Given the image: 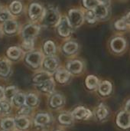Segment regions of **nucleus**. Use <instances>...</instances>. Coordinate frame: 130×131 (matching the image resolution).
Masks as SVG:
<instances>
[{"mask_svg": "<svg viewBox=\"0 0 130 131\" xmlns=\"http://www.w3.org/2000/svg\"><path fill=\"white\" fill-rule=\"evenodd\" d=\"M117 125L123 129L130 127V113L128 111H121L116 118Z\"/></svg>", "mask_w": 130, "mask_h": 131, "instance_id": "nucleus-1", "label": "nucleus"}, {"mask_svg": "<svg viewBox=\"0 0 130 131\" xmlns=\"http://www.w3.org/2000/svg\"><path fill=\"white\" fill-rule=\"evenodd\" d=\"M41 60L42 56L39 52H32L26 56L27 63L33 68H38L41 64Z\"/></svg>", "mask_w": 130, "mask_h": 131, "instance_id": "nucleus-2", "label": "nucleus"}, {"mask_svg": "<svg viewBox=\"0 0 130 131\" xmlns=\"http://www.w3.org/2000/svg\"><path fill=\"white\" fill-rule=\"evenodd\" d=\"M71 114L73 117L77 120H86L90 117L91 113L88 109L84 107H78L74 109Z\"/></svg>", "mask_w": 130, "mask_h": 131, "instance_id": "nucleus-3", "label": "nucleus"}, {"mask_svg": "<svg viewBox=\"0 0 130 131\" xmlns=\"http://www.w3.org/2000/svg\"><path fill=\"white\" fill-rule=\"evenodd\" d=\"M38 27L34 25H28L23 30L22 35L25 40H32L38 33Z\"/></svg>", "mask_w": 130, "mask_h": 131, "instance_id": "nucleus-4", "label": "nucleus"}, {"mask_svg": "<svg viewBox=\"0 0 130 131\" xmlns=\"http://www.w3.org/2000/svg\"><path fill=\"white\" fill-rule=\"evenodd\" d=\"M70 31H71L70 24L68 19L66 17H64L63 18H61V20L59 23V26H58V31H59L60 35L61 36L66 37L70 34Z\"/></svg>", "mask_w": 130, "mask_h": 131, "instance_id": "nucleus-5", "label": "nucleus"}, {"mask_svg": "<svg viewBox=\"0 0 130 131\" xmlns=\"http://www.w3.org/2000/svg\"><path fill=\"white\" fill-rule=\"evenodd\" d=\"M69 18L70 24L73 26H79L83 21V16L79 10H70L69 12Z\"/></svg>", "mask_w": 130, "mask_h": 131, "instance_id": "nucleus-6", "label": "nucleus"}, {"mask_svg": "<svg viewBox=\"0 0 130 131\" xmlns=\"http://www.w3.org/2000/svg\"><path fill=\"white\" fill-rule=\"evenodd\" d=\"M59 19V16L57 12L52 8L48 9L44 15V20L48 24L50 25H54L58 21Z\"/></svg>", "mask_w": 130, "mask_h": 131, "instance_id": "nucleus-7", "label": "nucleus"}, {"mask_svg": "<svg viewBox=\"0 0 130 131\" xmlns=\"http://www.w3.org/2000/svg\"><path fill=\"white\" fill-rule=\"evenodd\" d=\"M42 13V8L38 3H33L29 8V16L32 19H37Z\"/></svg>", "mask_w": 130, "mask_h": 131, "instance_id": "nucleus-8", "label": "nucleus"}, {"mask_svg": "<svg viewBox=\"0 0 130 131\" xmlns=\"http://www.w3.org/2000/svg\"><path fill=\"white\" fill-rule=\"evenodd\" d=\"M57 60L54 58V57H48L44 59V67L46 70L49 71H54L57 67Z\"/></svg>", "mask_w": 130, "mask_h": 131, "instance_id": "nucleus-9", "label": "nucleus"}, {"mask_svg": "<svg viewBox=\"0 0 130 131\" xmlns=\"http://www.w3.org/2000/svg\"><path fill=\"white\" fill-rule=\"evenodd\" d=\"M67 68L69 72L73 74H79L83 68V64L80 61H73L67 64Z\"/></svg>", "mask_w": 130, "mask_h": 131, "instance_id": "nucleus-10", "label": "nucleus"}, {"mask_svg": "<svg viewBox=\"0 0 130 131\" xmlns=\"http://www.w3.org/2000/svg\"><path fill=\"white\" fill-rule=\"evenodd\" d=\"M3 28H4V31L5 33L11 35V34L16 32L18 29V23L15 21L11 19L5 22Z\"/></svg>", "mask_w": 130, "mask_h": 131, "instance_id": "nucleus-11", "label": "nucleus"}, {"mask_svg": "<svg viewBox=\"0 0 130 131\" xmlns=\"http://www.w3.org/2000/svg\"><path fill=\"white\" fill-rule=\"evenodd\" d=\"M125 46H126L125 41L121 38H116L111 42V47L113 50L116 52L122 51L125 48Z\"/></svg>", "mask_w": 130, "mask_h": 131, "instance_id": "nucleus-12", "label": "nucleus"}, {"mask_svg": "<svg viewBox=\"0 0 130 131\" xmlns=\"http://www.w3.org/2000/svg\"><path fill=\"white\" fill-rule=\"evenodd\" d=\"M38 87L43 92H45V93H51L54 91V81L51 79H48V80L45 81L44 82L38 84Z\"/></svg>", "mask_w": 130, "mask_h": 131, "instance_id": "nucleus-13", "label": "nucleus"}, {"mask_svg": "<svg viewBox=\"0 0 130 131\" xmlns=\"http://www.w3.org/2000/svg\"><path fill=\"white\" fill-rule=\"evenodd\" d=\"M55 78L56 80L61 84L66 83L69 78H70V74L68 71H65V70H59L57 71L56 74H55Z\"/></svg>", "mask_w": 130, "mask_h": 131, "instance_id": "nucleus-14", "label": "nucleus"}, {"mask_svg": "<svg viewBox=\"0 0 130 131\" xmlns=\"http://www.w3.org/2000/svg\"><path fill=\"white\" fill-rule=\"evenodd\" d=\"M108 114H109V112H108L107 107L103 104H100L97 109L96 117L98 120L102 121V120H104L107 117Z\"/></svg>", "mask_w": 130, "mask_h": 131, "instance_id": "nucleus-15", "label": "nucleus"}, {"mask_svg": "<svg viewBox=\"0 0 130 131\" xmlns=\"http://www.w3.org/2000/svg\"><path fill=\"white\" fill-rule=\"evenodd\" d=\"M112 91V84L109 81H103L99 87V92L101 95H109Z\"/></svg>", "mask_w": 130, "mask_h": 131, "instance_id": "nucleus-16", "label": "nucleus"}, {"mask_svg": "<svg viewBox=\"0 0 130 131\" xmlns=\"http://www.w3.org/2000/svg\"><path fill=\"white\" fill-rule=\"evenodd\" d=\"M64 104V98L61 94H54L51 97L50 101V105L53 108H57L62 106Z\"/></svg>", "mask_w": 130, "mask_h": 131, "instance_id": "nucleus-17", "label": "nucleus"}, {"mask_svg": "<svg viewBox=\"0 0 130 131\" xmlns=\"http://www.w3.org/2000/svg\"><path fill=\"white\" fill-rule=\"evenodd\" d=\"M50 121V117L47 114H39L36 116L34 119V123L36 125L43 126L47 124Z\"/></svg>", "mask_w": 130, "mask_h": 131, "instance_id": "nucleus-18", "label": "nucleus"}, {"mask_svg": "<svg viewBox=\"0 0 130 131\" xmlns=\"http://www.w3.org/2000/svg\"><path fill=\"white\" fill-rule=\"evenodd\" d=\"M73 116L68 113H63L61 114L58 117V121L61 124L64 125H70L73 121Z\"/></svg>", "mask_w": 130, "mask_h": 131, "instance_id": "nucleus-19", "label": "nucleus"}, {"mask_svg": "<svg viewBox=\"0 0 130 131\" xmlns=\"http://www.w3.org/2000/svg\"><path fill=\"white\" fill-rule=\"evenodd\" d=\"M48 79H51V77H50V74L46 73V72H41V73H39L38 74H36L34 77V79H33V81L36 84H40L43 82H44L45 81L48 80Z\"/></svg>", "mask_w": 130, "mask_h": 131, "instance_id": "nucleus-20", "label": "nucleus"}, {"mask_svg": "<svg viewBox=\"0 0 130 131\" xmlns=\"http://www.w3.org/2000/svg\"><path fill=\"white\" fill-rule=\"evenodd\" d=\"M15 124L18 128L24 130V129L28 128V127L29 125V121L27 118H25L24 117H19L15 120Z\"/></svg>", "mask_w": 130, "mask_h": 131, "instance_id": "nucleus-21", "label": "nucleus"}, {"mask_svg": "<svg viewBox=\"0 0 130 131\" xmlns=\"http://www.w3.org/2000/svg\"><path fill=\"white\" fill-rule=\"evenodd\" d=\"M94 12L98 18H103L107 16V9L103 5L99 4L95 8H94Z\"/></svg>", "mask_w": 130, "mask_h": 131, "instance_id": "nucleus-22", "label": "nucleus"}, {"mask_svg": "<svg viewBox=\"0 0 130 131\" xmlns=\"http://www.w3.org/2000/svg\"><path fill=\"white\" fill-rule=\"evenodd\" d=\"M10 71V64L7 60L0 61V75L6 76Z\"/></svg>", "mask_w": 130, "mask_h": 131, "instance_id": "nucleus-23", "label": "nucleus"}, {"mask_svg": "<svg viewBox=\"0 0 130 131\" xmlns=\"http://www.w3.org/2000/svg\"><path fill=\"white\" fill-rule=\"evenodd\" d=\"M86 85L90 90L95 89L98 86V79L93 75H90L86 79Z\"/></svg>", "mask_w": 130, "mask_h": 131, "instance_id": "nucleus-24", "label": "nucleus"}, {"mask_svg": "<svg viewBox=\"0 0 130 131\" xmlns=\"http://www.w3.org/2000/svg\"><path fill=\"white\" fill-rule=\"evenodd\" d=\"M21 54V51L18 47H11L8 48L7 51L8 56L11 59H17L20 57Z\"/></svg>", "mask_w": 130, "mask_h": 131, "instance_id": "nucleus-25", "label": "nucleus"}, {"mask_svg": "<svg viewBox=\"0 0 130 131\" xmlns=\"http://www.w3.org/2000/svg\"><path fill=\"white\" fill-rule=\"evenodd\" d=\"M9 8H10V11L12 14L18 15L21 12V11L22 9V5L18 1H14L11 3Z\"/></svg>", "mask_w": 130, "mask_h": 131, "instance_id": "nucleus-26", "label": "nucleus"}, {"mask_svg": "<svg viewBox=\"0 0 130 131\" xmlns=\"http://www.w3.org/2000/svg\"><path fill=\"white\" fill-rule=\"evenodd\" d=\"M12 100H13V102H14L15 105L19 107V106H22L25 103L26 97L25 96V94L18 93V94H16L15 95V97H13Z\"/></svg>", "mask_w": 130, "mask_h": 131, "instance_id": "nucleus-27", "label": "nucleus"}, {"mask_svg": "<svg viewBox=\"0 0 130 131\" xmlns=\"http://www.w3.org/2000/svg\"><path fill=\"white\" fill-rule=\"evenodd\" d=\"M44 48L45 53L48 55H50V56L54 54L55 53V51H56V48H55V45H54V42H52L51 41H48L44 44Z\"/></svg>", "mask_w": 130, "mask_h": 131, "instance_id": "nucleus-28", "label": "nucleus"}, {"mask_svg": "<svg viewBox=\"0 0 130 131\" xmlns=\"http://www.w3.org/2000/svg\"><path fill=\"white\" fill-rule=\"evenodd\" d=\"M64 50L67 54H73L77 50V44L76 42H74V41L67 42L64 45Z\"/></svg>", "mask_w": 130, "mask_h": 131, "instance_id": "nucleus-29", "label": "nucleus"}, {"mask_svg": "<svg viewBox=\"0 0 130 131\" xmlns=\"http://www.w3.org/2000/svg\"><path fill=\"white\" fill-rule=\"evenodd\" d=\"M17 94V88L15 87H8L5 91V97L7 100L11 101V99H13V97H15V95Z\"/></svg>", "mask_w": 130, "mask_h": 131, "instance_id": "nucleus-30", "label": "nucleus"}, {"mask_svg": "<svg viewBox=\"0 0 130 131\" xmlns=\"http://www.w3.org/2000/svg\"><path fill=\"white\" fill-rule=\"evenodd\" d=\"M38 99L37 97V96L34 94H29L27 97H26V101L25 103L27 104V105L30 106V107H34L38 104Z\"/></svg>", "mask_w": 130, "mask_h": 131, "instance_id": "nucleus-31", "label": "nucleus"}, {"mask_svg": "<svg viewBox=\"0 0 130 131\" xmlns=\"http://www.w3.org/2000/svg\"><path fill=\"white\" fill-rule=\"evenodd\" d=\"M15 125V121L11 118H6L2 121L1 127L4 130H11Z\"/></svg>", "mask_w": 130, "mask_h": 131, "instance_id": "nucleus-32", "label": "nucleus"}, {"mask_svg": "<svg viewBox=\"0 0 130 131\" xmlns=\"http://www.w3.org/2000/svg\"><path fill=\"white\" fill-rule=\"evenodd\" d=\"M11 13L8 10L4 9L0 11V21L5 22L8 20H11Z\"/></svg>", "mask_w": 130, "mask_h": 131, "instance_id": "nucleus-33", "label": "nucleus"}, {"mask_svg": "<svg viewBox=\"0 0 130 131\" xmlns=\"http://www.w3.org/2000/svg\"><path fill=\"white\" fill-rule=\"evenodd\" d=\"M0 110L2 111V113L4 114H8L10 110H11V105L10 104L6 101H2L0 102Z\"/></svg>", "mask_w": 130, "mask_h": 131, "instance_id": "nucleus-34", "label": "nucleus"}, {"mask_svg": "<svg viewBox=\"0 0 130 131\" xmlns=\"http://www.w3.org/2000/svg\"><path fill=\"white\" fill-rule=\"evenodd\" d=\"M84 4L86 8H95L99 5L98 0H84Z\"/></svg>", "mask_w": 130, "mask_h": 131, "instance_id": "nucleus-35", "label": "nucleus"}, {"mask_svg": "<svg viewBox=\"0 0 130 131\" xmlns=\"http://www.w3.org/2000/svg\"><path fill=\"white\" fill-rule=\"evenodd\" d=\"M33 41L32 40H25L22 44V48L25 51H30L33 48Z\"/></svg>", "mask_w": 130, "mask_h": 131, "instance_id": "nucleus-36", "label": "nucleus"}, {"mask_svg": "<svg viewBox=\"0 0 130 131\" xmlns=\"http://www.w3.org/2000/svg\"><path fill=\"white\" fill-rule=\"evenodd\" d=\"M96 15H95V12H92V11H89L87 12L86 14V18L87 19V21L89 22H94L95 21V19H96Z\"/></svg>", "mask_w": 130, "mask_h": 131, "instance_id": "nucleus-37", "label": "nucleus"}, {"mask_svg": "<svg viewBox=\"0 0 130 131\" xmlns=\"http://www.w3.org/2000/svg\"><path fill=\"white\" fill-rule=\"evenodd\" d=\"M126 21H125V19H121V20H119L116 22L115 25H116V28L120 29V30H123V29H125L126 27Z\"/></svg>", "mask_w": 130, "mask_h": 131, "instance_id": "nucleus-38", "label": "nucleus"}, {"mask_svg": "<svg viewBox=\"0 0 130 131\" xmlns=\"http://www.w3.org/2000/svg\"><path fill=\"white\" fill-rule=\"evenodd\" d=\"M31 111V109L28 106H24V107H21L20 111H18L19 114L21 115V116H24V115H28Z\"/></svg>", "mask_w": 130, "mask_h": 131, "instance_id": "nucleus-39", "label": "nucleus"}, {"mask_svg": "<svg viewBox=\"0 0 130 131\" xmlns=\"http://www.w3.org/2000/svg\"><path fill=\"white\" fill-rule=\"evenodd\" d=\"M125 21H126V23L130 24V12L127 14V15L126 16V18H125Z\"/></svg>", "mask_w": 130, "mask_h": 131, "instance_id": "nucleus-40", "label": "nucleus"}, {"mask_svg": "<svg viewBox=\"0 0 130 131\" xmlns=\"http://www.w3.org/2000/svg\"><path fill=\"white\" fill-rule=\"evenodd\" d=\"M4 94H5V91L3 90V88L0 87V100L2 98V97L4 96Z\"/></svg>", "mask_w": 130, "mask_h": 131, "instance_id": "nucleus-41", "label": "nucleus"}, {"mask_svg": "<svg viewBox=\"0 0 130 131\" xmlns=\"http://www.w3.org/2000/svg\"><path fill=\"white\" fill-rule=\"evenodd\" d=\"M126 111L130 113V100L127 102V104L126 105Z\"/></svg>", "mask_w": 130, "mask_h": 131, "instance_id": "nucleus-42", "label": "nucleus"}, {"mask_svg": "<svg viewBox=\"0 0 130 131\" xmlns=\"http://www.w3.org/2000/svg\"><path fill=\"white\" fill-rule=\"evenodd\" d=\"M0 11H1V5H0Z\"/></svg>", "mask_w": 130, "mask_h": 131, "instance_id": "nucleus-43", "label": "nucleus"}, {"mask_svg": "<svg viewBox=\"0 0 130 131\" xmlns=\"http://www.w3.org/2000/svg\"><path fill=\"white\" fill-rule=\"evenodd\" d=\"M0 113H2V111H1V110H0Z\"/></svg>", "mask_w": 130, "mask_h": 131, "instance_id": "nucleus-44", "label": "nucleus"}, {"mask_svg": "<svg viewBox=\"0 0 130 131\" xmlns=\"http://www.w3.org/2000/svg\"><path fill=\"white\" fill-rule=\"evenodd\" d=\"M103 1H107V0H103Z\"/></svg>", "mask_w": 130, "mask_h": 131, "instance_id": "nucleus-45", "label": "nucleus"}, {"mask_svg": "<svg viewBox=\"0 0 130 131\" xmlns=\"http://www.w3.org/2000/svg\"><path fill=\"white\" fill-rule=\"evenodd\" d=\"M56 131H61V130H56Z\"/></svg>", "mask_w": 130, "mask_h": 131, "instance_id": "nucleus-46", "label": "nucleus"}, {"mask_svg": "<svg viewBox=\"0 0 130 131\" xmlns=\"http://www.w3.org/2000/svg\"><path fill=\"white\" fill-rule=\"evenodd\" d=\"M0 34H1V31H0Z\"/></svg>", "mask_w": 130, "mask_h": 131, "instance_id": "nucleus-47", "label": "nucleus"}]
</instances>
